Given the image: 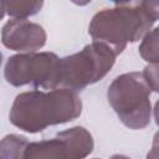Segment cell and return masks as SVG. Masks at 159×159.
Returning a JSON list of instances; mask_svg holds the SVG:
<instances>
[{"instance_id": "1", "label": "cell", "mask_w": 159, "mask_h": 159, "mask_svg": "<svg viewBox=\"0 0 159 159\" xmlns=\"http://www.w3.org/2000/svg\"><path fill=\"white\" fill-rule=\"evenodd\" d=\"M81 113L82 101L77 92L67 88H55L48 92L35 89L15 97L9 119L24 132L39 133L50 125L71 122Z\"/></svg>"}, {"instance_id": "2", "label": "cell", "mask_w": 159, "mask_h": 159, "mask_svg": "<svg viewBox=\"0 0 159 159\" xmlns=\"http://www.w3.org/2000/svg\"><path fill=\"white\" fill-rule=\"evenodd\" d=\"M155 21L144 1L116 2L93 15L88 34L94 42L107 45L118 56L129 42L143 40Z\"/></svg>"}, {"instance_id": "3", "label": "cell", "mask_w": 159, "mask_h": 159, "mask_svg": "<svg viewBox=\"0 0 159 159\" xmlns=\"http://www.w3.org/2000/svg\"><path fill=\"white\" fill-rule=\"evenodd\" d=\"M150 92L143 72L134 71L116 77L108 87L107 98L120 122L138 130L150 123Z\"/></svg>"}, {"instance_id": "4", "label": "cell", "mask_w": 159, "mask_h": 159, "mask_svg": "<svg viewBox=\"0 0 159 159\" xmlns=\"http://www.w3.org/2000/svg\"><path fill=\"white\" fill-rule=\"evenodd\" d=\"M116 57L111 47L93 41L81 51L60 58L57 88L82 91L101 81L114 66Z\"/></svg>"}, {"instance_id": "5", "label": "cell", "mask_w": 159, "mask_h": 159, "mask_svg": "<svg viewBox=\"0 0 159 159\" xmlns=\"http://www.w3.org/2000/svg\"><path fill=\"white\" fill-rule=\"evenodd\" d=\"M60 57L53 52H26L10 56L4 77L15 87L31 84L43 89L57 88Z\"/></svg>"}, {"instance_id": "6", "label": "cell", "mask_w": 159, "mask_h": 159, "mask_svg": "<svg viewBox=\"0 0 159 159\" xmlns=\"http://www.w3.org/2000/svg\"><path fill=\"white\" fill-rule=\"evenodd\" d=\"M46 31L36 22L27 19H10L6 21L1 30L2 45L12 51L19 52H35L46 43Z\"/></svg>"}, {"instance_id": "7", "label": "cell", "mask_w": 159, "mask_h": 159, "mask_svg": "<svg viewBox=\"0 0 159 159\" xmlns=\"http://www.w3.org/2000/svg\"><path fill=\"white\" fill-rule=\"evenodd\" d=\"M56 137L63 143L66 159H84L94 147L92 134L80 125L58 132Z\"/></svg>"}, {"instance_id": "8", "label": "cell", "mask_w": 159, "mask_h": 159, "mask_svg": "<svg viewBox=\"0 0 159 159\" xmlns=\"http://www.w3.org/2000/svg\"><path fill=\"white\" fill-rule=\"evenodd\" d=\"M22 159H66L63 143L57 137L29 143Z\"/></svg>"}, {"instance_id": "9", "label": "cell", "mask_w": 159, "mask_h": 159, "mask_svg": "<svg viewBox=\"0 0 159 159\" xmlns=\"http://www.w3.org/2000/svg\"><path fill=\"white\" fill-rule=\"evenodd\" d=\"M42 5V1H1V10L2 16L7 14L11 19H27L37 14Z\"/></svg>"}, {"instance_id": "10", "label": "cell", "mask_w": 159, "mask_h": 159, "mask_svg": "<svg viewBox=\"0 0 159 159\" xmlns=\"http://www.w3.org/2000/svg\"><path fill=\"white\" fill-rule=\"evenodd\" d=\"M27 144V139L22 135H5L0 143V159H22Z\"/></svg>"}, {"instance_id": "11", "label": "cell", "mask_w": 159, "mask_h": 159, "mask_svg": "<svg viewBox=\"0 0 159 159\" xmlns=\"http://www.w3.org/2000/svg\"><path fill=\"white\" fill-rule=\"evenodd\" d=\"M139 55L149 63L159 62V26L144 36L139 45Z\"/></svg>"}, {"instance_id": "12", "label": "cell", "mask_w": 159, "mask_h": 159, "mask_svg": "<svg viewBox=\"0 0 159 159\" xmlns=\"http://www.w3.org/2000/svg\"><path fill=\"white\" fill-rule=\"evenodd\" d=\"M143 75L150 89L159 93V62L149 63L144 67Z\"/></svg>"}, {"instance_id": "13", "label": "cell", "mask_w": 159, "mask_h": 159, "mask_svg": "<svg viewBox=\"0 0 159 159\" xmlns=\"http://www.w3.org/2000/svg\"><path fill=\"white\" fill-rule=\"evenodd\" d=\"M147 159H159V132H157L153 137L152 148L147 154Z\"/></svg>"}, {"instance_id": "14", "label": "cell", "mask_w": 159, "mask_h": 159, "mask_svg": "<svg viewBox=\"0 0 159 159\" xmlns=\"http://www.w3.org/2000/svg\"><path fill=\"white\" fill-rule=\"evenodd\" d=\"M154 119H155V123H157V125H159V99L155 102V104H154Z\"/></svg>"}, {"instance_id": "15", "label": "cell", "mask_w": 159, "mask_h": 159, "mask_svg": "<svg viewBox=\"0 0 159 159\" xmlns=\"http://www.w3.org/2000/svg\"><path fill=\"white\" fill-rule=\"evenodd\" d=\"M109 159H130V158L127 157V155H124V154H114Z\"/></svg>"}, {"instance_id": "16", "label": "cell", "mask_w": 159, "mask_h": 159, "mask_svg": "<svg viewBox=\"0 0 159 159\" xmlns=\"http://www.w3.org/2000/svg\"><path fill=\"white\" fill-rule=\"evenodd\" d=\"M93 159H101V158H93Z\"/></svg>"}]
</instances>
